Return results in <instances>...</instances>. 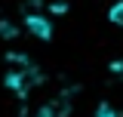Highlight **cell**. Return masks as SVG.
Masks as SVG:
<instances>
[{
	"label": "cell",
	"mask_w": 123,
	"mask_h": 117,
	"mask_svg": "<svg viewBox=\"0 0 123 117\" xmlns=\"http://www.w3.org/2000/svg\"><path fill=\"white\" fill-rule=\"evenodd\" d=\"M3 83L12 89V92H18V96H28V92H34V89L40 86V68L28 56L9 52L6 62H3Z\"/></svg>",
	"instance_id": "obj_1"
},
{
	"label": "cell",
	"mask_w": 123,
	"mask_h": 117,
	"mask_svg": "<svg viewBox=\"0 0 123 117\" xmlns=\"http://www.w3.org/2000/svg\"><path fill=\"white\" fill-rule=\"evenodd\" d=\"M25 25H28V31L37 37V40H49L52 37V22L46 19V15H25Z\"/></svg>",
	"instance_id": "obj_2"
},
{
	"label": "cell",
	"mask_w": 123,
	"mask_h": 117,
	"mask_svg": "<svg viewBox=\"0 0 123 117\" xmlns=\"http://www.w3.org/2000/svg\"><path fill=\"white\" fill-rule=\"evenodd\" d=\"M108 19H111V25H117V28H123V0H117L111 9H108Z\"/></svg>",
	"instance_id": "obj_3"
},
{
	"label": "cell",
	"mask_w": 123,
	"mask_h": 117,
	"mask_svg": "<svg viewBox=\"0 0 123 117\" xmlns=\"http://www.w3.org/2000/svg\"><path fill=\"white\" fill-rule=\"evenodd\" d=\"M95 117H120V114H114L111 108H98V114H95Z\"/></svg>",
	"instance_id": "obj_4"
}]
</instances>
